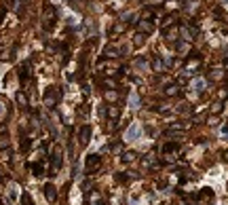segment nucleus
Here are the masks:
<instances>
[{"mask_svg": "<svg viewBox=\"0 0 228 205\" xmlns=\"http://www.w3.org/2000/svg\"><path fill=\"white\" fill-rule=\"evenodd\" d=\"M137 140H142V125H139V123H131L129 129L125 131V142H127V144H135Z\"/></svg>", "mask_w": 228, "mask_h": 205, "instance_id": "f257e3e1", "label": "nucleus"}, {"mask_svg": "<svg viewBox=\"0 0 228 205\" xmlns=\"http://www.w3.org/2000/svg\"><path fill=\"white\" fill-rule=\"evenodd\" d=\"M129 108H131V110H137V108H139V97H137L135 91L129 93Z\"/></svg>", "mask_w": 228, "mask_h": 205, "instance_id": "f03ea898", "label": "nucleus"}, {"mask_svg": "<svg viewBox=\"0 0 228 205\" xmlns=\"http://www.w3.org/2000/svg\"><path fill=\"white\" fill-rule=\"evenodd\" d=\"M192 89H194V91H203V89H205V80H203V78L192 80Z\"/></svg>", "mask_w": 228, "mask_h": 205, "instance_id": "7ed1b4c3", "label": "nucleus"}, {"mask_svg": "<svg viewBox=\"0 0 228 205\" xmlns=\"http://www.w3.org/2000/svg\"><path fill=\"white\" fill-rule=\"evenodd\" d=\"M9 197H11V199H17V188H15V186L9 190Z\"/></svg>", "mask_w": 228, "mask_h": 205, "instance_id": "20e7f679", "label": "nucleus"}]
</instances>
